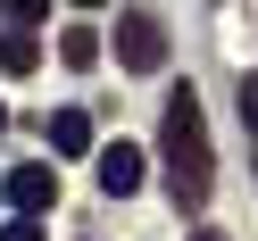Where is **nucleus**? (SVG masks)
Listing matches in <instances>:
<instances>
[{
  "label": "nucleus",
  "mask_w": 258,
  "mask_h": 241,
  "mask_svg": "<svg viewBox=\"0 0 258 241\" xmlns=\"http://www.w3.org/2000/svg\"><path fill=\"white\" fill-rule=\"evenodd\" d=\"M0 133H9V108H0Z\"/></svg>",
  "instance_id": "f8f14e48"
},
{
  "label": "nucleus",
  "mask_w": 258,
  "mask_h": 241,
  "mask_svg": "<svg viewBox=\"0 0 258 241\" xmlns=\"http://www.w3.org/2000/svg\"><path fill=\"white\" fill-rule=\"evenodd\" d=\"M200 241H225V233H200Z\"/></svg>",
  "instance_id": "ddd939ff"
},
{
  "label": "nucleus",
  "mask_w": 258,
  "mask_h": 241,
  "mask_svg": "<svg viewBox=\"0 0 258 241\" xmlns=\"http://www.w3.org/2000/svg\"><path fill=\"white\" fill-rule=\"evenodd\" d=\"M241 125L258 133V75H241Z\"/></svg>",
  "instance_id": "9d476101"
},
{
  "label": "nucleus",
  "mask_w": 258,
  "mask_h": 241,
  "mask_svg": "<svg viewBox=\"0 0 258 241\" xmlns=\"http://www.w3.org/2000/svg\"><path fill=\"white\" fill-rule=\"evenodd\" d=\"M0 67H9V75H34V67H42V42L25 34V25H17V34L0 42Z\"/></svg>",
  "instance_id": "0eeeda50"
},
{
  "label": "nucleus",
  "mask_w": 258,
  "mask_h": 241,
  "mask_svg": "<svg viewBox=\"0 0 258 241\" xmlns=\"http://www.w3.org/2000/svg\"><path fill=\"white\" fill-rule=\"evenodd\" d=\"M58 58H67L75 75H84V67H100V34H92V25H67V34H58Z\"/></svg>",
  "instance_id": "423d86ee"
},
{
  "label": "nucleus",
  "mask_w": 258,
  "mask_h": 241,
  "mask_svg": "<svg viewBox=\"0 0 258 241\" xmlns=\"http://www.w3.org/2000/svg\"><path fill=\"white\" fill-rule=\"evenodd\" d=\"M100 191H108V200L142 191V150H134V141H108V150H100Z\"/></svg>",
  "instance_id": "7ed1b4c3"
},
{
  "label": "nucleus",
  "mask_w": 258,
  "mask_h": 241,
  "mask_svg": "<svg viewBox=\"0 0 258 241\" xmlns=\"http://www.w3.org/2000/svg\"><path fill=\"white\" fill-rule=\"evenodd\" d=\"M0 241H42V224H34V216H25V208H17V216L0 224Z\"/></svg>",
  "instance_id": "1a4fd4ad"
},
{
  "label": "nucleus",
  "mask_w": 258,
  "mask_h": 241,
  "mask_svg": "<svg viewBox=\"0 0 258 241\" xmlns=\"http://www.w3.org/2000/svg\"><path fill=\"white\" fill-rule=\"evenodd\" d=\"M50 150L58 158H84L92 150V117H84V108H58V117H50Z\"/></svg>",
  "instance_id": "39448f33"
},
{
  "label": "nucleus",
  "mask_w": 258,
  "mask_h": 241,
  "mask_svg": "<svg viewBox=\"0 0 258 241\" xmlns=\"http://www.w3.org/2000/svg\"><path fill=\"white\" fill-rule=\"evenodd\" d=\"M50 200H58V175H50V167H17V175H9V208H25V216H42Z\"/></svg>",
  "instance_id": "20e7f679"
},
{
  "label": "nucleus",
  "mask_w": 258,
  "mask_h": 241,
  "mask_svg": "<svg viewBox=\"0 0 258 241\" xmlns=\"http://www.w3.org/2000/svg\"><path fill=\"white\" fill-rule=\"evenodd\" d=\"M0 9H9V25H42L50 17V0H0Z\"/></svg>",
  "instance_id": "6e6552de"
},
{
  "label": "nucleus",
  "mask_w": 258,
  "mask_h": 241,
  "mask_svg": "<svg viewBox=\"0 0 258 241\" xmlns=\"http://www.w3.org/2000/svg\"><path fill=\"white\" fill-rule=\"evenodd\" d=\"M117 58H125L134 75L167 67V34H158V17H150V9H125V17H117Z\"/></svg>",
  "instance_id": "f03ea898"
},
{
  "label": "nucleus",
  "mask_w": 258,
  "mask_h": 241,
  "mask_svg": "<svg viewBox=\"0 0 258 241\" xmlns=\"http://www.w3.org/2000/svg\"><path fill=\"white\" fill-rule=\"evenodd\" d=\"M75 9H108V0H75Z\"/></svg>",
  "instance_id": "9b49d317"
},
{
  "label": "nucleus",
  "mask_w": 258,
  "mask_h": 241,
  "mask_svg": "<svg viewBox=\"0 0 258 241\" xmlns=\"http://www.w3.org/2000/svg\"><path fill=\"white\" fill-rule=\"evenodd\" d=\"M158 141H167V191H175V208H208L217 158H208V125H200V100H191V84L167 100V125H158Z\"/></svg>",
  "instance_id": "f257e3e1"
}]
</instances>
